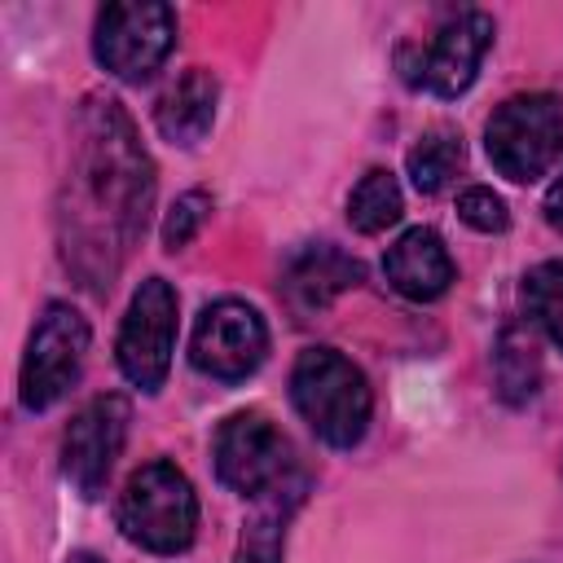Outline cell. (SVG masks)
<instances>
[{"instance_id":"obj_12","label":"cell","mask_w":563,"mask_h":563,"mask_svg":"<svg viewBox=\"0 0 563 563\" xmlns=\"http://www.w3.org/2000/svg\"><path fill=\"white\" fill-rule=\"evenodd\" d=\"M383 273L391 282V290H400L405 299L413 303H431L449 290L453 282V260H449V246L440 242L435 229H409L400 233L391 246H387V260H383Z\"/></svg>"},{"instance_id":"obj_15","label":"cell","mask_w":563,"mask_h":563,"mask_svg":"<svg viewBox=\"0 0 563 563\" xmlns=\"http://www.w3.org/2000/svg\"><path fill=\"white\" fill-rule=\"evenodd\" d=\"M493 374H497V391L506 405H523L537 396L541 387V356H537V343L523 325H506L501 339H497V352H493Z\"/></svg>"},{"instance_id":"obj_1","label":"cell","mask_w":563,"mask_h":563,"mask_svg":"<svg viewBox=\"0 0 563 563\" xmlns=\"http://www.w3.org/2000/svg\"><path fill=\"white\" fill-rule=\"evenodd\" d=\"M154 194V167L132 132V119L114 97H88L79 110V150L70 167V207L66 224V260L84 268V255H97L110 277L106 251L123 260V251L145 229Z\"/></svg>"},{"instance_id":"obj_4","label":"cell","mask_w":563,"mask_h":563,"mask_svg":"<svg viewBox=\"0 0 563 563\" xmlns=\"http://www.w3.org/2000/svg\"><path fill=\"white\" fill-rule=\"evenodd\" d=\"M488 163L506 180H537L563 158V101L550 92H519L501 101L484 128Z\"/></svg>"},{"instance_id":"obj_10","label":"cell","mask_w":563,"mask_h":563,"mask_svg":"<svg viewBox=\"0 0 563 563\" xmlns=\"http://www.w3.org/2000/svg\"><path fill=\"white\" fill-rule=\"evenodd\" d=\"M128 440V400L123 396H92L62 435V471L79 488V497H101L114 457Z\"/></svg>"},{"instance_id":"obj_19","label":"cell","mask_w":563,"mask_h":563,"mask_svg":"<svg viewBox=\"0 0 563 563\" xmlns=\"http://www.w3.org/2000/svg\"><path fill=\"white\" fill-rule=\"evenodd\" d=\"M282 537H286V510L277 506V493L268 506H260L238 541V563H282Z\"/></svg>"},{"instance_id":"obj_13","label":"cell","mask_w":563,"mask_h":563,"mask_svg":"<svg viewBox=\"0 0 563 563\" xmlns=\"http://www.w3.org/2000/svg\"><path fill=\"white\" fill-rule=\"evenodd\" d=\"M216 101H220L216 75L202 70V66H194V70H185V75L158 97L154 123H158V132H163L167 141H176V145H198V141L211 132V123H216Z\"/></svg>"},{"instance_id":"obj_16","label":"cell","mask_w":563,"mask_h":563,"mask_svg":"<svg viewBox=\"0 0 563 563\" xmlns=\"http://www.w3.org/2000/svg\"><path fill=\"white\" fill-rule=\"evenodd\" d=\"M400 211H405V198L387 167H369L347 194V220L356 233H383L400 220Z\"/></svg>"},{"instance_id":"obj_23","label":"cell","mask_w":563,"mask_h":563,"mask_svg":"<svg viewBox=\"0 0 563 563\" xmlns=\"http://www.w3.org/2000/svg\"><path fill=\"white\" fill-rule=\"evenodd\" d=\"M70 563H101V559H92V554H70Z\"/></svg>"},{"instance_id":"obj_11","label":"cell","mask_w":563,"mask_h":563,"mask_svg":"<svg viewBox=\"0 0 563 563\" xmlns=\"http://www.w3.org/2000/svg\"><path fill=\"white\" fill-rule=\"evenodd\" d=\"M493 48V18L479 9L457 13L435 31V40L418 53V84H427L435 97H462L475 84V70L484 53Z\"/></svg>"},{"instance_id":"obj_17","label":"cell","mask_w":563,"mask_h":563,"mask_svg":"<svg viewBox=\"0 0 563 563\" xmlns=\"http://www.w3.org/2000/svg\"><path fill=\"white\" fill-rule=\"evenodd\" d=\"M405 163H409V180L418 194H440L462 167V136H453L444 128L422 132Z\"/></svg>"},{"instance_id":"obj_21","label":"cell","mask_w":563,"mask_h":563,"mask_svg":"<svg viewBox=\"0 0 563 563\" xmlns=\"http://www.w3.org/2000/svg\"><path fill=\"white\" fill-rule=\"evenodd\" d=\"M207 207H211V198L207 194H180L176 202H172V211H167V220H163V246L167 251H180V246H189L194 242V233L202 229V220H207Z\"/></svg>"},{"instance_id":"obj_6","label":"cell","mask_w":563,"mask_h":563,"mask_svg":"<svg viewBox=\"0 0 563 563\" xmlns=\"http://www.w3.org/2000/svg\"><path fill=\"white\" fill-rule=\"evenodd\" d=\"M176 317H180V303H176L172 282L145 277L128 303V317H123L119 343H114L119 369L132 387L158 391L167 383L172 352H176Z\"/></svg>"},{"instance_id":"obj_9","label":"cell","mask_w":563,"mask_h":563,"mask_svg":"<svg viewBox=\"0 0 563 563\" xmlns=\"http://www.w3.org/2000/svg\"><path fill=\"white\" fill-rule=\"evenodd\" d=\"M264 356H268V325L251 303L216 299L202 308V317L194 325V343H189L194 369H202L220 383H238V378L255 374Z\"/></svg>"},{"instance_id":"obj_22","label":"cell","mask_w":563,"mask_h":563,"mask_svg":"<svg viewBox=\"0 0 563 563\" xmlns=\"http://www.w3.org/2000/svg\"><path fill=\"white\" fill-rule=\"evenodd\" d=\"M545 220H550V229L563 233V172H559L554 185L545 189Z\"/></svg>"},{"instance_id":"obj_18","label":"cell","mask_w":563,"mask_h":563,"mask_svg":"<svg viewBox=\"0 0 563 563\" xmlns=\"http://www.w3.org/2000/svg\"><path fill=\"white\" fill-rule=\"evenodd\" d=\"M523 303L550 343L563 347V260H545L523 277Z\"/></svg>"},{"instance_id":"obj_3","label":"cell","mask_w":563,"mask_h":563,"mask_svg":"<svg viewBox=\"0 0 563 563\" xmlns=\"http://www.w3.org/2000/svg\"><path fill=\"white\" fill-rule=\"evenodd\" d=\"M114 519L123 537L150 554H180L194 541L198 528V497L180 466L172 462H145L128 475Z\"/></svg>"},{"instance_id":"obj_20","label":"cell","mask_w":563,"mask_h":563,"mask_svg":"<svg viewBox=\"0 0 563 563\" xmlns=\"http://www.w3.org/2000/svg\"><path fill=\"white\" fill-rule=\"evenodd\" d=\"M457 216H462V224H471L475 233H501V229L510 224L506 202H501L488 185H471V189H462V194H457Z\"/></svg>"},{"instance_id":"obj_2","label":"cell","mask_w":563,"mask_h":563,"mask_svg":"<svg viewBox=\"0 0 563 563\" xmlns=\"http://www.w3.org/2000/svg\"><path fill=\"white\" fill-rule=\"evenodd\" d=\"M290 400L299 418L312 427V435L334 449H352L365 435L374 409V391L365 374L334 347L299 352L290 369Z\"/></svg>"},{"instance_id":"obj_7","label":"cell","mask_w":563,"mask_h":563,"mask_svg":"<svg viewBox=\"0 0 563 563\" xmlns=\"http://www.w3.org/2000/svg\"><path fill=\"white\" fill-rule=\"evenodd\" d=\"M88 339L92 334H88V321L79 317V308H70V303L44 308V317L31 330V343L22 356V378H18L26 409H48L79 383Z\"/></svg>"},{"instance_id":"obj_14","label":"cell","mask_w":563,"mask_h":563,"mask_svg":"<svg viewBox=\"0 0 563 563\" xmlns=\"http://www.w3.org/2000/svg\"><path fill=\"white\" fill-rule=\"evenodd\" d=\"M361 282V264L343 255L334 242H308L286 273V290L299 308H325L334 295L352 290Z\"/></svg>"},{"instance_id":"obj_5","label":"cell","mask_w":563,"mask_h":563,"mask_svg":"<svg viewBox=\"0 0 563 563\" xmlns=\"http://www.w3.org/2000/svg\"><path fill=\"white\" fill-rule=\"evenodd\" d=\"M172 44H176V13L158 0H123L97 13L92 53L110 75L128 84L150 79L167 62Z\"/></svg>"},{"instance_id":"obj_8","label":"cell","mask_w":563,"mask_h":563,"mask_svg":"<svg viewBox=\"0 0 563 563\" xmlns=\"http://www.w3.org/2000/svg\"><path fill=\"white\" fill-rule=\"evenodd\" d=\"M211 457H216V475L220 484H229L242 497H273L282 493V479L290 471V444L286 435L255 409L233 413L220 422L216 440H211Z\"/></svg>"}]
</instances>
